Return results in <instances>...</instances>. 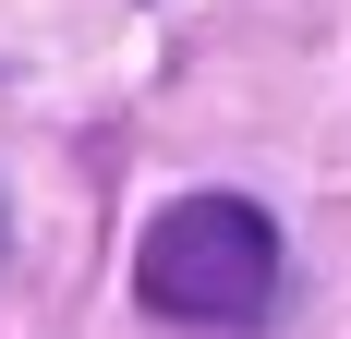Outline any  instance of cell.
I'll use <instances>...</instances> for the list:
<instances>
[{"label":"cell","instance_id":"1","mask_svg":"<svg viewBox=\"0 0 351 339\" xmlns=\"http://www.w3.org/2000/svg\"><path fill=\"white\" fill-rule=\"evenodd\" d=\"M134 291L145 315H170V327H254V315L279 303V218L243 194H182L145 218L134 242Z\"/></svg>","mask_w":351,"mask_h":339}]
</instances>
